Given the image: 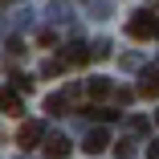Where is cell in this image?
<instances>
[{
    "label": "cell",
    "instance_id": "obj_5",
    "mask_svg": "<svg viewBox=\"0 0 159 159\" xmlns=\"http://www.w3.org/2000/svg\"><path fill=\"white\" fill-rule=\"evenodd\" d=\"M139 94L143 98H155L159 94V70H143L139 74Z\"/></svg>",
    "mask_w": 159,
    "mask_h": 159
},
{
    "label": "cell",
    "instance_id": "obj_6",
    "mask_svg": "<svg viewBox=\"0 0 159 159\" xmlns=\"http://www.w3.org/2000/svg\"><path fill=\"white\" fill-rule=\"evenodd\" d=\"M90 53H86V45H66V57H61V66H82Z\"/></svg>",
    "mask_w": 159,
    "mask_h": 159
},
{
    "label": "cell",
    "instance_id": "obj_7",
    "mask_svg": "<svg viewBox=\"0 0 159 159\" xmlns=\"http://www.w3.org/2000/svg\"><path fill=\"white\" fill-rule=\"evenodd\" d=\"M110 94H114V90H110V78H94V82H90V98L102 102V98H110Z\"/></svg>",
    "mask_w": 159,
    "mask_h": 159
},
{
    "label": "cell",
    "instance_id": "obj_4",
    "mask_svg": "<svg viewBox=\"0 0 159 159\" xmlns=\"http://www.w3.org/2000/svg\"><path fill=\"white\" fill-rule=\"evenodd\" d=\"M45 155H49V159H66V155H70V139H66V135H49V139H45Z\"/></svg>",
    "mask_w": 159,
    "mask_h": 159
},
{
    "label": "cell",
    "instance_id": "obj_8",
    "mask_svg": "<svg viewBox=\"0 0 159 159\" xmlns=\"http://www.w3.org/2000/svg\"><path fill=\"white\" fill-rule=\"evenodd\" d=\"M0 110H8V114H20V98L12 90H0Z\"/></svg>",
    "mask_w": 159,
    "mask_h": 159
},
{
    "label": "cell",
    "instance_id": "obj_1",
    "mask_svg": "<svg viewBox=\"0 0 159 159\" xmlns=\"http://www.w3.org/2000/svg\"><path fill=\"white\" fill-rule=\"evenodd\" d=\"M126 33H131L135 41H155V37H159V16H155V12H147V8H143V12H135L131 20H126Z\"/></svg>",
    "mask_w": 159,
    "mask_h": 159
},
{
    "label": "cell",
    "instance_id": "obj_11",
    "mask_svg": "<svg viewBox=\"0 0 159 159\" xmlns=\"http://www.w3.org/2000/svg\"><path fill=\"white\" fill-rule=\"evenodd\" d=\"M155 122H159V110H155Z\"/></svg>",
    "mask_w": 159,
    "mask_h": 159
},
{
    "label": "cell",
    "instance_id": "obj_10",
    "mask_svg": "<svg viewBox=\"0 0 159 159\" xmlns=\"http://www.w3.org/2000/svg\"><path fill=\"white\" fill-rule=\"evenodd\" d=\"M147 159H159V139H155V143L147 147Z\"/></svg>",
    "mask_w": 159,
    "mask_h": 159
},
{
    "label": "cell",
    "instance_id": "obj_3",
    "mask_svg": "<svg viewBox=\"0 0 159 159\" xmlns=\"http://www.w3.org/2000/svg\"><path fill=\"white\" fill-rule=\"evenodd\" d=\"M106 147H110V135L102 131V126H98V131H90V135H86V155H102Z\"/></svg>",
    "mask_w": 159,
    "mask_h": 159
},
{
    "label": "cell",
    "instance_id": "obj_9",
    "mask_svg": "<svg viewBox=\"0 0 159 159\" xmlns=\"http://www.w3.org/2000/svg\"><path fill=\"white\" fill-rule=\"evenodd\" d=\"M45 110H49V114H57V110H66V98H61V94H53V98L45 102Z\"/></svg>",
    "mask_w": 159,
    "mask_h": 159
},
{
    "label": "cell",
    "instance_id": "obj_2",
    "mask_svg": "<svg viewBox=\"0 0 159 159\" xmlns=\"http://www.w3.org/2000/svg\"><path fill=\"white\" fill-rule=\"evenodd\" d=\"M45 139V126L37 122V118H29V122H20V131H16V143L20 147H37Z\"/></svg>",
    "mask_w": 159,
    "mask_h": 159
}]
</instances>
